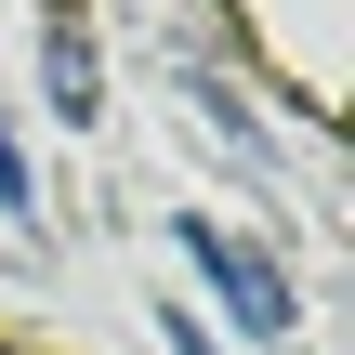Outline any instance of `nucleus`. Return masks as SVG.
I'll use <instances>...</instances> for the list:
<instances>
[{
  "mask_svg": "<svg viewBox=\"0 0 355 355\" xmlns=\"http://www.w3.org/2000/svg\"><path fill=\"white\" fill-rule=\"evenodd\" d=\"M171 237H184V263H198V277L224 290V316H237V329H263V343L290 329V277H277V263H263V250H250L237 224H198V211H184Z\"/></svg>",
  "mask_w": 355,
  "mask_h": 355,
  "instance_id": "obj_1",
  "label": "nucleus"
},
{
  "mask_svg": "<svg viewBox=\"0 0 355 355\" xmlns=\"http://www.w3.org/2000/svg\"><path fill=\"white\" fill-rule=\"evenodd\" d=\"M40 79H53V119H92V92H105V66H92V26L53 0L40 13Z\"/></svg>",
  "mask_w": 355,
  "mask_h": 355,
  "instance_id": "obj_2",
  "label": "nucleus"
},
{
  "mask_svg": "<svg viewBox=\"0 0 355 355\" xmlns=\"http://www.w3.org/2000/svg\"><path fill=\"white\" fill-rule=\"evenodd\" d=\"M158 329H171V355H211V329H198V316H158Z\"/></svg>",
  "mask_w": 355,
  "mask_h": 355,
  "instance_id": "obj_3",
  "label": "nucleus"
}]
</instances>
